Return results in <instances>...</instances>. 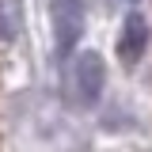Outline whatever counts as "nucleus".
<instances>
[{
	"label": "nucleus",
	"instance_id": "f257e3e1",
	"mask_svg": "<svg viewBox=\"0 0 152 152\" xmlns=\"http://www.w3.org/2000/svg\"><path fill=\"white\" fill-rule=\"evenodd\" d=\"M84 15H88V4L84 0H50V23H53L57 61H65L76 50V42L84 34Z\"/></svg>",
	"mask_w": 152,
	"mask_h": 152
},
{
	"label": "nucleus",
	"instance_id": "f03ea898",
	"mask_svg": "<svg viewBox=\"0 0 152 152\" xmlns=\"http://www.w3.org/2000/svg\"><path fill=\"white\" fill-rule=\"evenodd\" d=\"M72 88L76 99L84 107H95L103 99V88H107V69H103V57L99 53H80L72 65Z\"/></svg>",
	"mask_w": 152,
	"mask_h": 152
},
{
	"label": "nucleus",
	"instance_id": "7ed1b4c3",
	"mask_svg": "<svg viewBox=\"0 0 152 152\" xmlns=\"http://www.w3.org/2000/svg\"><path fill=\"white\" fill-rule=\"evenodd\" d=\"M145 50H148V19H145V12L133 8L122 19V31H118V57L126 65H137L145 57Z\"/></svg>",
	"mask_w": 152,
	"mask_h": 152
},
{
	"label": "nucleus",
	"instance_id": "20e7f679",
	"mask_svg": "<svg viewBox=\"0 0 152 152\" xmlns=\"http://www.w3.org/2000/svg\"><path fill=\"white\" fill-rule=\"evenodd\" d=\"M23 31V0H0V42H15Z\"/></svg>",
	"mask_w": 152,
	"mask_h": 152
}]
</instances>
